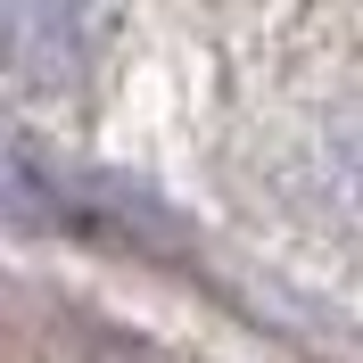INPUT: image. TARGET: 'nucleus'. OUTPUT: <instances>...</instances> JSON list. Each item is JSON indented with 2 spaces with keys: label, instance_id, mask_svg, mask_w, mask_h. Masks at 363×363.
<instances>
[]
</instances>
